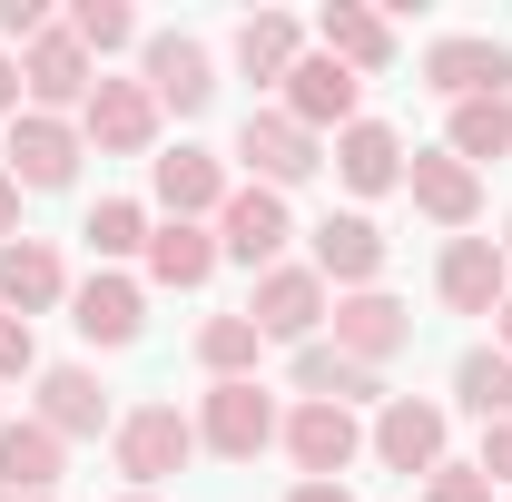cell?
I'll return each mask as SVG.
<instances>
[{"label": "cell", "instance_id": "obj_1", "mask_svg": "<svg viewBox=\"0 0 512 502\" xmlns=\"http://www.w3.org/2000/svg\"><path fill=\"white\" fill-rule=\"evenodd\" d=\"M109 453H119L128 493H158L168 473H188V453H197V414H178V404H128L119 434H109Z\"/></svg>", "mask_w": 512, "mask_h": 502}, {"label": "cell", "instance_id": "obj_2", "mask_svg": "<svg viewBox=\"0 0 512 502\" xmlns=\"http://www.w3.org/2000/svg\"><path fill=\"white\" fill-rule=\"evenodd\" d=\"M276 434H286V414H276V394H266L256 375H247V384H207V394H197V443H207V453L256 463Z\"/></svg>", "mask_w": 512, "mask_h": 502}, {"label": "cell", "instance_id": "obj_3", "mask_svg": "<svg viewBox=\"0 0 512 502\" xmlns=\"http://www.w3.org/2000/svg\"><path fill=\"white\" fill-rule=\"evenodd\" d=\"M89 89H99V60L69 40V20H50V30L20 50V109H40V119H69V109H89Z\"/></svg>", "mask_w": 512, "mask_h": 502}, {"label": "cell", "instance_id": "obj_4", "mask_svg": "<svg viewBox=\"0 0 512 502\" xmlns=\"http://www.w3.org/2000/svg\"><path fill=\"white\" fill-rule=\"evenodd\" d=\"M138 89L158 99V119H168V109H178V119H197V109L217 99V60H207V40H188V30L138 40Z\"/></svg>", "mask_w": 512, "mask_h": 502}, {"label": "cell", "instance_id": "obj_5", "mask_svg": "<svg viewBox=\"0 0 512 502\" xmlns=\"http://www.w3.org/2000/svg\"><path fill=\"white\" fill-rule=\"evenodd\" d=\"M286 237H296V217H286V197L276 188H227V207H217V256H237L247 276H266V266H286Z\"/></svg>", "mask_w": 512, "mask_h": 502}, {"label": "cell", "instance_id": "obj_6", "mask_svg": "<svg viewBox=\"0 0 512 502\" xmlns=\"http://www.w3.org/2000/svg\"><path fill=\"white\" fill-rule=\"evenodd\" d=\"M237 158L256 168V188L286 197V188H306V178L325 168V138H316V128H296L286 109H247V128H237Z\"/></svg>", "mask_w": 512, "mask_h": 502}, {"label": "cell", "instance_id": "obj_7", "mask_svg": "<svg viewBox=\"0 0 512 502\" xmlns=\"http://www.w3.org/2000/svg\"><path fill=\"white\" fill-rule=\"evenodd\" d=\"M247 315H256V335H266V345H316V325L335 315V296H325L316 266H266V276H256V296H247Z\"/></svg>", "mask_w": 512, "mask_h": 502}, {"label": "cell", "instance_id": "obj_8", "mask_svg": "<svg viewBox=\"0 0 512 502\" xmlns=\"http://www.w3.org/2000/svg\"><path fill=\"white\" fill-rule=\"evenodd\" d=\"M276 443H286V463H296L306 483H345V473H355V453H365V424H355L345 404H296Z\"/></svg>", "mask_w": 512, "mask_h": 502}, {"label": "cell", "instance_id": "obj_9", "mask_svg": "<svg viewBox=\"0 0 512 502\" xmlns=\"http://www.w3.org/2000/svg\"><path fill=\"white\" fill-rule=\"evenodd\" d=\"M30 424H50L60 443H99V434H119V414H109V384L89 375V365H40Z\"/></svg>", "mask_w": 512, "mask_h": 502}, {"label": "cell", "instance_id": "obj_10", "mask_svg": "<svg viewBox=\"0 0 512 502\" xmlns=\"http://www.w3.org/2000/svg\"><path fill=\"white\" fill-rule=\"evenodd\" d=\"M444 434H453V414L434 404V394H384L365 443H375L394 473H434V463H444Z\"/></svg>", "mask_w": 512, "mask_h": 502}, {"label": "cell", "instance_id": "obj_11", "mask_svg": "<svg viewBox=\"0 0 512 502\" xmlns=\"http://www.w3.org/2000/svg\"><path fill=\"white\" fill-rule=\"evenodd\" d=\"M79 138H89L99 158H148V148H158V99H148L138 79H99L89 109H79Z\"/></svg>", "mask_w": 512, "mask_h": 502}, {"label": "cell", "instance_id": "obj_12", "mask_svg": "<svg viewBox=\"0 0 512 502\" xmlns=\"http://www.w3.org/2000/svg\"><path fill=\"white\" fill-rule=\"evenodd\" d=\"M79 158H89L79 119H40V109H20V119H10V178H20V197L69 188V178H79Z\"/></svg>", "mask_w": 512, "mask_h": 502}, {"label": "cell", "instance_id": "obj_13", "mask_svg": "<svg viewBox=\"0 0 512 502\" xmlns=\"http://www.w3.org/2000/svg\"><path fill=\"white\" fill-rule=\"evenodd\" d=\"M276 109H286L296 128H316V138H325V128H355V119H365V79L335 69L325 50H306V60L286 69V99H276Z\"/></svg>", "mask_w": 512, "mask_h": 502}, {"label": "cell", "instance_id": "obj_14", "mask_svg": "<svg viewBox=\"0 0 512 502\" xmlns=\"http://www.w3.org/2000/svg\"><path fill=\"white\" fill-rule=\"evenodd\" d=\"M325 325H335V355H355V365H375V375L404 355V345H414V315L394 306L384 286H365V296H335V315H325Z\"/></svg>", "mask_w": 512, "mask_h": 502}, {"label": "cell", "instance_id": "obj_15", "mask_svg": "<svg viewBox=\"0 0 512 502\" xmlns=\"http://www.w3.org/2000/svg\"><path fill=\"white\" fill-rule=\"evenodd\" d=\"M434 296H444L453 315H503V296H512L503 237H453L444 266H434Z\"/></svg>", "mask_w": 512, "mask_h": 502}, {"label": "cell", "instance_id": "obj_16", "mask_svg": "<svg viewBox=\"0 0 512 502\" xmlns=\"http://www.w3.org/2000/svg\"><path fill=\"white\" fill-rule=\"evenodd\" d=\"M404 188H414V207H424L434 227H453V237L483 217V168H463L453 148H414V158H404Z\"/></svg>", "mask_w": 512, "mask_h": 502}, {"label": "cell", "instance_id": "obj_17", "mask_svg": "<svg viewBox=\"0 0 512 502\" xmlns=\"http://www.w3.org/2000/svg\"><path fill=\"white\" fill-rule=\"evenodd\" d=\"M306 266H316L335 296H365V286L384 276V227L365 217V207H345V217H325V227H316V256H306Z\"/></svg>", "mask_w": 512, "mask_h": 502}, {"label": "cell", "instance_id": "obj_18", "mask_svg": "<svg viewBox=\"0 0 512 502\" xmlns=\"http://www.w3.org/2000/svg\"><path fill=\"white\" fill-rule=\"evenodd\" d=\"M424 89H444V99H503V89H512V50H503V40L453 30V40L424 50Z\"/></svg>", "mask_w": 512, "mask_h": 502}, {"label": "cell", "instance_id": "obj_19", "mask_svg": "<svg viewBox=\"0 0 512 502\" xmlns=\"http://www.w3.org/2000/svg\"><path fill=\"white\" fill-rule=\"evenodd\" d=\"M316 50L335 69H355V79H375V69H394V20L365 10V0H325L316 10Z\"/></svg>", "mask_w": 512, "mask_h": 502}, {"label": "cell", "instance_id": "obj_20", "mask_svg": "<svg viewBox=\"0 0 512 502\" xmlns=\"http://www.w3.org/2000/svg\"><path fill=\"white\" fill-rule=\"evenodd\" d=\"M148 197H158L168 217L207 227V217L227 207V168H217V148H168V158H148Z\"/></svg>", "mask_w": 512, "mask_h": 502}, {"label": "cell", "instance_id": "obj_21", "mask_svg": "<svg viewBox=\"0 0 512 502\" xmlns=\"http://www.w3.org/2000/svg\"><path fill=\"white\" fill-rule=\"evenodd\" d=\"M69 325H79L89 345H138V325H148V296H138V276L99 266L89 286H69Z\"/></svg>", "mask_w": 512, "mask_h": 502}, {"label": "cell", "instance_id": "obj_22", "mask_svg": "<svg viewBox=\"0 0 512 502\" xmlns=\"http://www.w3.org/2000/svg\"><path fill=\"white\" fill-rule=\"evenodd\" d=\"M69 296V266L50 237H10L0 247V315H50Z\"/></svg>", "mask_w": 512, "mask_h": 502}, {"label": "cell", "instance_id": "obj_23", "mask_svg": "<svg viewBox=\"0 0 512 502\" xmlns=\"http://www.w3.org/2000/svg\"><path fill=\"white\" fill-rule=\"evenodd\" d=\"M217 266H227V256H217V227H188V217H158V227H148V286H178V296H188Z\"/></svg>", "mask_w": 512, "mask_h": 502}, {"label": "cell", "instance_id": "obj_24", "mask_svg": "<svg viewBox=\"0 0 512 502\" xmlns=\"http://www.w3.org/2000/svg\"><path fill=\"white\" fill-rule=\"evenodd\" d=\"M335 178L355 197H384V188H404V138L384 119H355V128H335Z\"/></svg>", "mask_w": 512, "mask_h": 502}, {"label": "cell", "instance_id": "obj_25", "mask_svg": "<svg viewBox=\"0 0 512 502\" xmlns=\"http://www.w3.org/2000/svg\"><path fill=\"white\" fill-rule=\"evenodd\" d=\"M296 394L355 414V404H384V375H375V365H355V355H335V345L316 335V345H296Z\"/></svg>", "mask_w": 512, "mask_h": 502}, {"label": "cell", "instance_id": "obj_26", "mask_svg": "<svg viewBox=\"0 0 512 502\" xmlns=\"http://www.w3.org/2000/svg\"><path fill=\"white\" fill-rule=\"evenodd\" d=\"M60 463H69V443L50 434V424H30V414H20V424H0V483H10V493H50V483H60Z\"/></svg>", "mask_w": 512, "mask_h": 502}, {"label": "cell", "instance_id": "obj_27", "mask_svg": "<svg viewBox=\"0 0 512 502\" xmlns=\"http://www.w3.org/2000/svg\"><path fill=\"white\" fill-rule=\"evenodd\" d=\"M256 355H266V335H256V315H207L197 325V365H207V384H247L256 375Z\"/></svg>", "mask_w": 512, "mask_h": 502}, {"label": "cell", "instance_id": "obj_28", "mask_svg": "<svg viewBox=\"0 0 512 502\" xmlns=\"http://www.w3.org/2000/svg\"><path fill=\"white\" fill-rule=\"evenodd\" d=\"M306 60V30L286 20V10H256V20H237V69L247 79H276L286 89V69Z\"/></svg>", "mask_w": 512, "mask_h": 502}, {"label": "cell", "instance_id": "obj_29", "mask_svg": "<svg viewBox=\"0 0 512 502\" xmlns=\"http://www.w3.org/2000/svg\"><path fill=\"white\" fill-rule=\"evenodd\" d=\"M453 404H463L473 424H512V355L503 345H473V355L453 365Z\"/></svg>", "mask_w": 512, "mask_h": 502}, {"label": "cell", "instance_id": "obj_30", "mask_svg": "<svg viewBox=\"0 0 512 502\" xmlns=\"http://www.w3.org/2000/svg\"><path fill=\"white\" fill-rule=\"evenodd\" d=\"M444 148L463 158V168H483V158H512V99H453Z\"/></svg>", "mask_w": 512, "mask_h": 502}, {"label": "cell", "instance_id": "obj_31", "mask_svg": "<svg viewBox=\"0 0 512 502\" xmlns=\"http://www.w3.org/2000/svg\"><path fill=\"white\" fill-rule=\"evenodd\" d=\"M148 227H158V217H148V207H138V197H99V207H89V227H79V237H89V247H99V266H119V256H148Z\"/></svg>", "mask_w": 512, "mask_h": 502}, {"label": "cell", "instance_id": "obj_32", "mask_svg": "<svg viewBox=\"0 0 512 502\" xmlns=\"http://www.w3.org/2000/svg\"><path fill=\"white\" fill-rule=\"evenodd\" d=\"M69 40H79L89 60H109V50L138 40V10H128V0H69Z\"/></svg>", "mask_w": 512, "mask_h": 502}, {"label": "cell", "instance_id": "obj_33", "mask_svg": "<svg viewBox=\"0 0 512 502\" xmlns=\"http://www.w3.org/2000/svg\"><path fill=\"white\" fill-rule=\"evenodd\" d=\"M424 502H493V483H483V463H434Z\"/></svg>", "mask_w": 512, "mask_h": 502}, {"label": "cell", "instance_id": "obj_34", "mask_svg": "<svg viewBox=\"0 0 512 502\" xmlns=\"http://www.w3.org/2000/svg\"><path fill=\"white\" fill-rule=\"evenodd\" d=\"M40 375V335H30V315H0V384Z\"/></svg>", "mask_w": 512, "mask_h": 502}, {"label": "cell", "instance_id": "obj_35", "mask_svg": "<svg viewBox=\"0 0 512 502\" xmlns=\"http://www.w3.org/2000/svg\"><path fill=\"white\" fill-rule=\"evenodd\" d=\"M40 30H50V10H40V0H0V40H20V50H30Z\"/></svg>", "mask_w": 512, "mask_h": 502}, {"label": "cell", "instance_id": "obj_36", "mask_svg": "<svg viewBox=\"0 0 512 502\" xmlns=\"http://www.w3.org/2000/svg\"><path fill=\"white\" fill-rule=\"evenodd\" d=\"M483 483H493V493L512 483V424H483Z\"/></svg>", "mask_w": 512, "mask_h": 502}, {"label": "cell", "instance_id": "obj_37", "mask_svg": "<svg viewBox=\"0 0 512 502\" xmlns=\"http://www.w3.org/2000/svg\"><path fill=\"white\" fill-rule=\"evenodd\" d=\"M10 237H20V178L0 168V247H10Z\"/></svg>", "mask_w": 512, "mask_h": 502}, {"label": "cell", "instance_id": "obj_38", "mask_svg": "<svg viewBox=\"0 0 512 502\" xmlns=\"http://www.w3.org/2000/svg\"><path fill=\"white\" fill-rule=\"evenodd\" d=\"M0 119H20V60L0 50Z\"/></svg>", "mask_w": 512, "mask_h": 502}, {"label": "cell", "instance_id": "obj_39", "mask_svg": "<svg viewBox=\"0 0 512 502\" xmlns=\"http://www.w3.org/2000/svg\"><path fill=\"white\" fill-rule=\"evenodd\" d=\"M286 502H355V493H345V483H296Z\"/></svg>", "mask_w": 512, "mask_h": 502}, {"label": "cell", "instance_id": "obj_40", "mask_svg": "<svg viewBox=\"0 0 512 502\" xmlns=\"http://www.w3.org/2000/svg\"><path fill=\"white\" fill-rule=\"evenodd\" d=\"M493 345H503V355H512V296H503V315H493Z\"/></svg>", "mask_w": 512, "mask_h": 502}, {"label": "cell", "instance_id": "obj_41", "mask_svg": "<svg viewBox=\"0 0 512 502\" xmlns=\"http://www.w3.org/2000/svg\"><path fill=\"white\" fill-rule=\"evenodd\" d=\"M0 502H50V493H10V483H0Z\"/></svg>", "mask_w": 512, "mask_h": 502}, {"label": "cell", "instance_id": "obj_42", "mask_svg": "<svg viewBox=\"0 0 512 502\" xmlns=\"http://www.w3.org/2000/svg\"><path fill=\"white\" fill-rule=\"evenodd\" d=\"M503 266H512V227H503Z\"/></svg>", "mask_w": 512, "mask_h": 502}, {"label": "cell", "instance_id": "obj_43", "mask_svg": "<svg viewBox=\"0 0 512 502\" xmlns=\"http://www.w3.org/2000/svg\"><path fill=\"white\" fill-rule=\"evenodd\" d=\"M128 502H158V493H128Z\"/></svg>", "mask_w": 512, "mask_h": 502}, {"label": "cell", "instance_id": "obj_44", "mask_svg": "<svg viewBox=\"0 0 512 502\" xmlns=\"http://www.w3.org/2000/svg\"><path fill=\"white\" fill-rule=\"evenodd\" d=\"M0 424H10V414H0Z\"/></svg>", "mask_w": 512, "mask_h": 502}]
</instances>
